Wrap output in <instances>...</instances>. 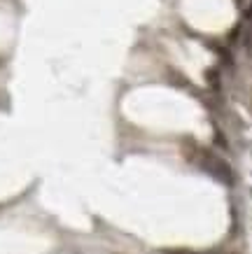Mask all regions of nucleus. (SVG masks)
<instances>
[{"instance_id": "obj_2", "label": "nucleus", "mask_w": 252, "mask_h": 254, "mask_svg": "<svg viewBox=\"0 0 252 254\" xmlns=\"http://www.w3.org/2000/svg\"><path fill=\"white\" fill-rule=\"evenodd\" d=\"M245 16H248V19H252V5L248 9H245Z\"/></svg>"}, {"instance_id": "obj_1", "label": "nucleus", "mask_w": 252, "mask_h": 254, "mask_svg": "<svg viewBox=\"0 0 252 254\" xmlns=\"http://www.w3.org/2000/svg\"><path fill=\"white\" fill-rule=\"evenodd\" d=\"M203 168H206L213 177H217L220 182H224V185H231V182H234L229 163H224L222 159H217V156H208L206 161H203Z\"/></svg>"}]
</instances>
